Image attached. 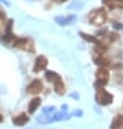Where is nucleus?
<instances>
[{"label":"nucleus","mask_w":123,"mask_h":129,"mask_svg":"<svg viewBox=\"0 0 123 129\" xmlns=\"http://www.w3.org/2000/svg\"><path fill=\"white\" fill-rule=\"evenodd\" d=\"M109 72H108L105 67H100V69L96 72V84H95V87L97 90H100L102 89V87L105 85H107L108 80H109Z\"/></svg>","instance_id":"nucleus-1"},{"label":"nucleus","mask_w":123,"mask_h":129,"mask_svg":"<svg viewBox=\"0 0 123 129\" xmlns=\"http://www.w3.org/2000/svg\"><path fill=\"white\" fill-rule=\"evenodd\" d=\"M96 102L100 105H109L113 101V96L112 94H110L108 91H106L105 89H100V90H97L96 93Z\"/></svg>","instance_id":"nucleus-2"},{"label":"nucleus","mask_w":123,"mask_h":129,"mask_svg":"<svg viewBox=\"0 0 123 129\" xmlns=\"http://www.w3.org/2000/svg\"><path fill=\"white\" fill-rule=\"evenodd\" d=\"M106 19H107L106 13H105V11H102L101 9L95 10V11H93L89 14L90 22H92L93 24H95V25H98V26L102 25L105 22H106Z\"/></svg>","instance_id":"nucleus-3"},{"label":"nucleus","mask_w":123,"mask_h":129,"mask_svg":"<svg viewBox=\"0 0 123 129\" xmlns=\"http://www.w3.org/2000/svg\"><path fill=\"white\" fill-rule=\"evenodd\" d=\"M76 21V15L75 14H70V15H58V16H55V22L60 25V26H67V25H71L75 23Z\"/></svg>","instance_id":"nucleus-4"},{"label":"nucleus","mask_w":123,"mask_h":129,"mask_svg":"<svg viewBox=\"0 0 123 129\" xmlns=\"http://www.w3.org/2000/svg\"><path fill=\"white\" fill-rule=\"evenodd\" d=\"M43 84H42V81L39 80V79H35L31 82L30 85L27 86V88H26V92L28 94H38V93H40V92L43 91Z\"/></svg>","instance_id":"nucleus-5"},{"label":"nucleus","mask_w":123,"mask_h":129,"mask_svg":"<svg viewBox=\"0 0 123 129\" xmlns=\"http://www.w3.org/2000/svg\"><path fill=\"white\" fill-rule=\"evenodd\" d=\"M14 47L16 48H21L24 50H30L32 51L33 50V44H32L31 40H28L27 38H19L14 41Z\"/></svg>","instance_id":"nucleus-6"},{"label":"nucleus","mask_w":123,"mask_h":129,"mask_svg":"<svg viewBox=\"0 0 123 129\" xmlns=\"http://www.w3.org/2000/svg\"><path fill=\"white\" fill-rule=\"evenodd\" d=\"M47 65H48V60L44 55H39L37 56V59L35 61V65H34V72L38 73L43 70H45Z\"/></svg>","instance_id":"nucleus-7"},{"label":"nucleus","mask_w":123,"mask_h":129,"mask_svg":"<svg viewBox=\"0 0 123 129\" xmlns=\"http://www.w3.org/2000/svg\"><path fill=\"white\" fill-rule=\"evenodd\" d=\"M12 121L15 126H23V125H25L28 121V117L25 113H22V114H20V115L13 117Z\"/></svg>","instance_id":"nucleus-8"},{"label":"nucleus","mask_w":123,"mask_h":129,"mask_svg":"<svg viewBox=\"0 0 123 129\" xmlns=\"http://www.w3.org/2000/svg\"><path fill=\"white\" fill-rule=\"evenodd\" d=\"M46 79L48 80L49 82H52V84H56L57 81H60L61 80V77L59 74H57L56 72H52V71H47L46 74Z\"/></svg>","instance_id":"nucleus-9"},{"label":"nucleus","mask_w":123,"mask_h":129,"mask_svg":"<svg viewBox=\"0 0 123 129\" xmlns=\"http://www.w3.org/2000/svg\"><path fill=\"white\" fill-rule=\"evenodd\" d=\"M40 103H42L40 98H37V96L34 98L30 102V104H28V113H30V114L35 113V111L38 109V106H40Z\"/></svg>","instance_id":"nucleus-10"},{"label":"nucleus","mask_w":123,"mask_h":129,"mask_svg":"<svg viewBox=\"0 0 123 129\" xmlns=\"http://www.w3.org/2000/svg\"><path fill=\"white\" fill-rule=\"evenodd\" d=\"M123 127V115H118L112 120L110 129H120Z\"/></svg>","instance_id":"nucleus-11"},{"label":"nucleus","mask_w":123,"mask_h":129,"mask_svg":"<svg viewBox=\"0 0 123 129\" xmlns=\"http://www.w3.org/2000/svg\"><path fill=\"white\" fill-rule=\"evenodd\" d=\"M94 61H95V63L97 64V65H99V66H101V67L108 66V65L110 64V63H109V60L105 58L102 54H98L95 59H94Z\"/></svg>","instance_id":"nucleus-12"},{"label":"nucleus","mask_w":123,"mask_h":129,"mask_svg":"<svg viewBox=\"0 0 123 129\" xmlns=\"http://www.w3.org/2000/svg\"><path fill=\"white\" fill-rule=\"evenodd\" d=\"M53 85H55V91H56V93L60 94V95L61 94H64V92H66V87H64L62 80L57 81L56 84H53Z\"/></svg>","instance_id":"nucleus-13"},{"label":"nucleus","mask_w":123,"mask_h":129,"mask_svg":"<svg viewBox=\"0 0 123 129\" xmlns=\"http://www.w3.org/2000/svg\"><path fill=\"white\" fill-rule=\"evenodd\" d=\"M79 35H81V37L84 39V40L88 41V42H94V44H97V42H98L97 38L94 37V36H92V35H87V34H85V33H82V31L79 33Z\"/></svg>","instance_id":"nucleus-14"},{"label":"nucleus","mask_w":123,"mask_h":129,"mask_svg":"<svg viewBox=\"0 0 123 129\" xmlns=\"http://www.w3.org/2000/svg\"><path fill=\"white\" fill-rule=\"evenodd\" d=\"M107 49H108L107 46L104 45V44H101V42H97L96 46H95V51L97 53H99V54H102V53H105L107 51Z\"/></svg>","instance_id":"nucleus-15"},{"label":"nucleus","mask_w":123,"mask_h":129,"mask_svg":"<svg viewBox=\"0 0 123 129\" xmlns=\"http://www.w3.org/2000/svg\"><path fill=\"white\" fill-rule=\"evenodd\" d=\"M104 2L106 3V6H108L110 9H113L117 7V0H104Z\"/></svg>","instance_id":"nucleus-16"},{"label":"nucleus","mask_w":123,"mask_h":129,"mask_svg":"<svg viewBox=\"0 0 123 129\" xmlns=\"http://www.w3.org/2000/svg\"><path fill=\"white\" fill-rule=\"evenodd\" d=\"M83 6H84V3H83V2H81V1H75L73 5H71L70 7H69V8L78 10V9H82V8H83Z\"/></svg>","instance_id":"nucleus-17"},{"label":"nucleus","mask_w":123,"mask_h":129,"mask_svg":"<svg viewBox=\"0 0 123 129\" xmlns=\"http://www.w3.org/2000/svg\"><path fill=\"white\" fill-rule=\"evenodd\" d=\"M118 39H119V35L114 34V33H111L110 34V40L111 41H115V40H118Z\"/></svg>","instance_id":"nucleus-18"},{"label":"nucleus","mask_w":123,"mask_h":129,"mask_svg":"<svg viewBox=\"0 0 123 129\" xmlns=\"http://www.w3.org/2000/svg\"><path fill=\"white\" fill-rule=\"evenodd\" d=\"M5 17H6V13L1 8H0V21H2Z\"/></svg>","instance_id":"nucleus-19"},{"label":"nucleus","mask_w":123,"mask_h":129,"mask_svg":"<svg viewBox=\"0 0 123 129\" xmlns=\"http://www.w3.org/2000/svg\"><path fill=\"white\" fill-rule=\"evenodd\" d=\"M117 7L123 9V0H117Z\"/></svg>","instance_id":"nucleus-20"},{"label":"nucleus","mask_w":123,"mask_h":129,"mask_svg":"<svg viewBox=\"0 0 123 129\" xmlns=\"http://www.w3.org/2000/svg\"><path fill=\"white\" fill-rule=\"evenodd\" d=\"M2 120H3V118H2V115H1V114H0V123H1Z\"/></svg>","instance_id":"nucleus-21"},{"label":"nucleus","mask_w":123,"mask_h":129,"mask_svg":"<svg viewBox=\"0 0 123 129\" xmlns=\"http://www.w3.org/2000/svg\"><path fill=\"white\" fill-rule=\"evenodd\" d=\"M25 1H28V2H32V1H33V0H25Z\"/></svg>","instance_id":"nucleus-22"}]
</instances>
